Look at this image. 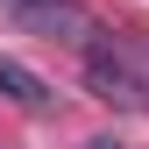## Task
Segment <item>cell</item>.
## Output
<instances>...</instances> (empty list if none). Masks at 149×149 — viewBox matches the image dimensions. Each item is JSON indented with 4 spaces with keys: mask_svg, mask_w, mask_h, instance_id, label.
Segmentation results:
<instances>
[{
    "mask_svg": "<svg viewBox=\"0 0 149 149\" xmlns=\"http://www.w3.org/2000/svg\"><path fill=\"white\" fill-rule=\"evenodd\" d=\"M85 85L107 107H121V114H149V64L128 43H114V36H92L85 43Z\"/></svg>",
    "mask_w": 149,
    "mask_h": 149,
    "instance_id": "1",
    "label": "cell"
},
{
    "mask_svg": "<svg viewBox=\"0 0 149 149\" xmlns=\"http://www.w3.org/2000/svg\"><path fill=\"white\" fill-rule=\"evenodd\" d=\"M0 100L22 107V114H50L57 92H50V78H43V71H29L22 57H0Z\"/></svg>",
    "mask_w": 149,
    "mask_h": 149,
    "instance_id": "3",
    "label": "cell"
},
{
    "mask_svg": "<svg viewBox=\"0 0 149 149\" xmlns=\"http://www.w3.org/2000/svg\"><path fill=\"white\" fill-rule=\"evenodd\" d=\"M85 149H121V142H114V135H92V142H85Z\"/></svg>",
    "mask_w": 149,
    "mask_h": 149,
    "instance_id": "4",
    "label": "cell"
},
{
    "mask_svg": "<svg viewBox=\"0 0 149 149\" xmlns=\"http://www.w3.org/2000/svg\"><path fill=\"white\" fill-rule=\"evenodd\" d=\"M0 7L14 14V22L22 29H36V36H57V43H92V14H85V0H0Z\"/></svg>",
    "mask_w": 149,
    "mask_h": 149,
    "instance_id": "2",
    "label": "cell"
}]
</instances>
